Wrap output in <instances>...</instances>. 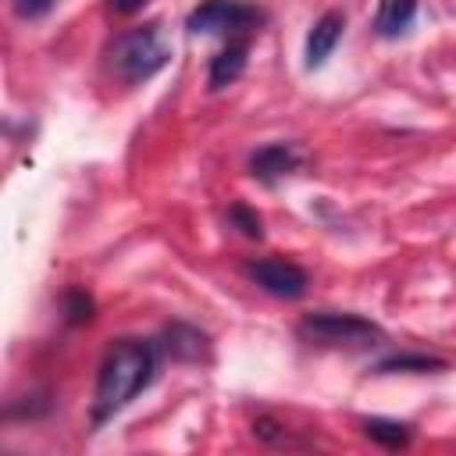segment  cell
Returning a JSON list of instances; mask_svg holds the SVG:
<instances>
[{"label":"cell","instance_id":"obj_1","mask_svg":"<svg viewBox=\"0 0 456 456\" xmlns=\"http://www.w3.org/2000/svg\"><path fill=\"white\" fill-rule=\"evenodd\" d=\"M160 342L153 338H118L100 360L96 392H93V428L121 413L142 388L153 385L160 370Z\"/></svg>","mask_w":456,"mask_h":456},{"label":"cell","instance_id":"obj_2","mask_svg":"<svg viewBox=\"0 0 456 456\" xmlns=\"http://www.w3.org/2000/svg\"><path fill=\"white\" fill-rule=\"evenodd\" d=\"M167 61H171V39H167V32H164L160 21L135 25V28H128V32H121V36L107 46V68H110L114 78H121L125 86L150 82Z\"/></svg>","mask_w":456,"mask_h":456},{"label":"cell","instance_id":"obj_3","mask_svg":"<svg viewBox=\"0 0 456 456\" xmlns=\"http://www.w3.org/2000/svg\"><path fill=\"white\" fill-rule=\"evenodd\" d=\"M296 335L310 346L324 349H367L381 342V328L370 317L360 314H342V310H314L296 324Z\"/></svg>","mask_w":456,"mask_h":456},{"label":"cell","instance_id":"obj_4","mask_svg":"<svg viewBox=\"0 0 456 456\" xmlns=\"http://www.w3.org/2000/svg\"><path fill=\"white\" fill-rule=\"evenodd\" d=\"M264 21V11L249 0H203L189 11L185 28L189 32H228V36H249Z\"/></svg>","mask_w":456,"mask_h":456},{"label":"cell","instance_id":"obj_5","mask_svg":"<svg viewBox=\"0 0 456 456\" xmlns=\"http://www.w3.org/2000/svg\"><path fill=\"white\" fill-rule=\"evenodd\" d=\"M246 278L253 285H260L264 292L278 296V299H299L310 285L306 271L292 260H281V256H260V260H249L246 264Z\"/></svg>","mask_w":456,"mask_h":456},{"label":"cell","instance_id":"obj_6","mask_svg":"<svg viewBox=\"0 0 456 456\" xmlns=\"http://www.w3.org/2000/svg\"><path fill=\"white\" fill-rule=\"evenodd\" d=\"M175 360L182 363H200V360H210V338L207 331H200L196 324H185V321H171L164 328V342H160Z\"/></svg>","mask_w":456,"mask_h":456},{"label":"cell","instance_id":"obj_7","mask_svg":"<svg viewBox=\"0 0 456 456\" xmlns=\"http://www.w3.org/2000/svg\"><path fill=\"white\" fill-rule=\"evenodd\" d=\"M292 171H299V153L289 142H267L256 153H249V175L267 182V185L292 175Z\"/></svg>","mask_w":456,"mask_h":456},{"label":"cell","instance_id":"obj_8","mask_svg":"<svg viewBox=\"0 0 456 456\" xmlns=\"http://www.w3.org/2000/svg\"><path fill=\"white\" fill-rule=\"evenodd\" d=\"M342 28H346V14L342 11H324L317 21H314V28L306 32V68H321L328 57H331V50H335V43L342 39Z\"/></svg>","mask_w":456,"mask_h":456},{"label":"cell","instance_id":"obj_9","mask_svg":"<svg viewBox=\"0 0 456 456\" xmlns=\"http://www.w3.org/2000/svg\"><path fill=\"white\" fill-rule=\"evenodd\" d=\"M246 53H249V36H232L228 46H221V50L210 57V71H207L210 89L232 86V82L246 71Z\"/></svg>","mask_w":456,"mask_h":456},{"label":"cell","instance_id":"obj_10","mask_svg":"<svg viewBox=\"0 0 456 456\" xmlns=\"http://www.w3.org/2000/svg\"><path fill=\"white\" fill-rule=\"evenodd\" d=\"M413 14H417V0H378L374 32L385 36V39H392V36H399V32L410 28Z\"/></svg>","mask_w":456,"mask_h":456},{"label":"cell","instance_id":"obj_11","mask_svg":"<svg viewBox=\"0 0 456 456\" xmlns=\"http://www.w3.org/2000/svg\"><path fill=\"white\" fill-rule=\"evenodd\" d=\"M449 363L442 356H431V353H395V356H385L378 360V374H399V370H410V374H428V370H445Z\"/></svg>","mask_w":456,"mask_h":456},{"label":"cell","instance_id":"obj_12","mask_svg":"<svg viewBox=\"0 0 456 456\" xmlns=\"http://www.w3.org/2000/svg\"><path fill=\"white\" fill-rule=\"evenodd\" d=\"M363 435L385 449H399L410 442V424H399V420H385V417H370L363 420Z\"/></svg>","mask_w":456,"mask_h":456},{"label":"cell","instance_id":"obj_13","mask_svg":"<svg viewBox=\"0 0 456 456\" xmlns=\"http://www.w3.org/2000/svg\"><path fill=\"white\" fill-rule=\"evenodd\" d=\"M64 317L68 324H86L93 317V299L86 289H68L64 292Z\"/></svg>","mask_w":456,"mask_h":456},{"label":"cell","instance_id":"obj_14","mask_svg":"<svg viewBox=\"0 0 456 456\" xmlns=\"http://www.w3.org/2000/svg\"><path fill=\"white\" fill-rule=\"evenodd\" d=\"M228 221H232L246 239H260V235H264V224H260L256 210H249L246 203H232V207H228Z\"/></svg>","mask_w":456,"mask_h":456},{"label":"cell","instance_id":"obj_15","mask_svg":"<svg viewBox=\"0 0 456 456\" xmlns=\"http://www.w3.org/2000/svg\"><path fill=\"white\" fill-rule=\"evenodd\" d=\"M53 7V0H14V11L21 18H43Z\"/></svg>","mask_w":456,"mask_h":456},{"label":"cell","instance_id":"obj_16","mask_svg":"<svg viewBox=\"0 0 456 456\" xmlns=\"http://www.w3.org/2000/svg\"><path fill=\"white\" fill-rule=\"evenodd\" d=\"M142 4H146V0H107V7H110L114 14H135Z\"/></svg>","mask_w":456,"mask_h":456}]
</instances>
